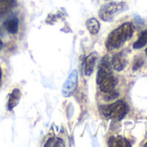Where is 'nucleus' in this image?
I'll use <instances>...</instances> for the list:
<instances>
[{"mask_svg": "<svg viewBox=\"0 0 147 147\" xmlns=\"http://www.w3.org/2000/svg\"><path fill=\"white\" fill-rule=\"evenodd\" d=\"M96 82L100 90L105 94L113 90L117 84L116 79L113 75L112 63L108 56H105L100 62Z\"/></svg>", "mask_w": 147, "mask_h": 147, "instance_id": "1", "label": "nucleus"}, {"mask_svg": "<svg viewBox=\"0 0 147 147\" xmlns=\"http://www.w3.org/2000/svg\"><path fill=\"white\" fill-rule=\"evenodd\" d=\"M134 26L131 23L127 22L121 24L108 35L106 41L107 49L112 51L122 47L124 43L132 36Z\"/></svg>", "mask_w": 147, "mask_h": 147, "instance_id": "2", "label": "nucleus"}, {"mask_svg": "<svg viewBox=\"0 0 147 147\" xmlns=\"http://www.w3.org/2000/svg\"><path fill=\"white\" fill-rule=\"evenodd\" d=\"M100 111L105 118L119 121L125 116L128 107L124 100H117L112 104L101 106Z\"/></svg>", "mask_w": 147, "mask_h": 147, "instance_id": "3", "label": "nucleus"}, {"mask_svg": "<svg viewBox=\"0 0 147 147\" xmlns=\"http://www.w3.org/2000/svg\"><path fill=\"white\" fill-rule=\"evenodd\" d=\"M127 9L126 4L123 2H111L103 5L99 11V17L101 20L105 22H111L113 18Z\"/></svg>", "mask_w": 147, "mask_h": 147, "instance_id": "4", "label": "nucleus"}, {"mask_svg": "<svg viewBox=\"0 0 147 147\" xmlns=\"http://www.w3.org/2000/svg\"><path fill=\"white\" fill-rule=\"evenodd\" d=\"M78 87V72L77 70H73L68 76L62 86V95L64 97H70L76 91Z\"/></svg>", "mask_w": 147, "mask_h": 147, "instance_id": "5", "label": "nucleus"}, {"mask_svg": "<svg viewBox=\"0 0 147 147\" xmlns=\"http://www.w3.org/2000/svg\"><path fill=\"white\" fill-rule=\"evenodd\" d=\"M97 57H98L97 54L95 52H93L84 59L83 68H84V74L87 76H89L93 74L94 67H95Z\"/></svg>", "mask_w": 147, "mask_h": 147, "instance_id": "6", "label": "nucleus"}, {"mask_svg": "<svg viewBox=\"0 0 147 147\" xmlns=\"http://www.w3.org/2000/svg\"><path fill=\"white\" fill-rule=\"evenodd\" d=\"M111 63H112V67H113V69H115L116 71H121L125 67L127 64V60L125 56L122 54V52H120V53L115 54L113 56Z\"/></svg>", "mask_w": 147, "mask_h": 147, "instance_id": "7", "label": "nucleus"}, {"mask_svg": "<svg viewBox=\"0 0 147 147\" xmlns=\"http://www.w3.org/2000/svg\"><path fill=\"white\" fill-rule=\"evenodd\" d=\"M21 97H22V93H21L20 89L14 88L12 90V92L9 95V100H8V104H7V110H9V111L13 110L18 105Z\"/></svg>", "mask_w": 147, "mask_h": 147, "instance_id": "8", "label": "nucleus"}, {"mask_svg": "<svg viewBox=\"0 0 147 147\" xmlns=\"http://www.w3.org/2000/svg\"><path fill=\"white\" fill-rule=\"evenodd\" d=\"M108 145L113 147H129L131 144L122 136H112L108 140Z\"/></svg>", "mask_w": 147, "mask_h": 147, "instance_id": "9", "label": "nucleus"}, {"mask_svg": "<svg viewBox=\"0 0 147 147\" xmlns=\"http://www.w3.org/2000/svg\"><path fill=\"white\" fill-rule=\"evenodd\" d=\"M18 25L19 21L18 18H12L11 19L6 20L4 23V26L6 29V30L11 34H17L18 31Z\"/></svg>", "mask_w": 147, "mask_h": 147, "instance_id": "10", "label": "nucleus"}, {"mask_svg": "<svg viewBox=\"0 0 147 147\" xmlns=\"http://www.w3.org/2000/svg\"><path fill=\"white\" fill-rule=\"evenodd\" d=\"M86 26L91 35L98 34V32L100 31V24L99 21L94 18L88 19L86 22Z\"/></svg>", "mask_w": 147, "mask_h": 147, "instance_id": "11", "label": "nucleus"}, {"mask_svg": "<svg viewBox=\"0 0 147 147\" xmlns=\"http://www.w3.org/2000/svg\"><path fill=\"white\" fill-rule=\"evenodd\" d=\"M146 44H147V30H144L140 34L138 40L134 42L133 48L135 49H139L144 47Z\"/></svg>", "mask_w": 147, "mask_h": 147, "instance_id": "12", "label": "nucleus"}, {"mask_svg": "<svg viewBox=\"0 0 147 147\" xmlns=\"http://www.w3.org/2000/svg\"><path fill=\"white\" fill-rule=\"evenodd\" d=\"M45 147H55V146H60V147H62V146H65V144H64V141L62 139H61L60 138H57V137H53V138H50L49 139H48V141L46 142V144H44Z\"/></svg>", "mask_w": 147, "mask_h": 147, "instance_id": "13", "label": "nucleus"}, {"mask_svg": "<svg viewBox=\"0 0 147 147\" xmlns=\"http://www.w3.org/2000/svg\"><path fill=\"white\" fill-rule=\"evenodd\" d=\"M107 94L105 95V97H104V99L107 100V101H111V100H115L116 98H118L119 97V93L117 92V91H114V90H112V91H110V92H108V93H106Z\"/></svg>", "mask_w": 147, "mask_h": 147, "instance_id": "14", "label": "nucleus"}, {"mask_svg": "<svg viewBox=\"0 0 147 147\" xmlns=\"http://www.w3.org/2000/svg\"><path fill=\"white\" fill-rule=\"evenodd\" d=\"M143 64H144V61H143L142 59H140V58H137V59H135L134 63H133V66H132V69H133V71H135V70L138 69V68L143 65Z\"/></svg>", "mask_w": 147, "mask_h": 147, "instance_id": "15", "label": "nucleus"}, {"mask_svg": "<svg viewBox=\"0 0 147 147\" xmlns=\"http://www.w3.org/2000/svg\"><path fill=\"white\" fill-rule=\"evenodd\" d=\"M2 85V68L0 67V88H1Z\"/></svg>", "mask_w": 147, "mask_h": 147, "instance_id": "16", "label": "nucleus"}, {"mask_svg": "<svg viewBox=\"0 0 147 147\" xmlns=\"http://www.w3.org/2000/svg\"><path fill=\"white\" fill-rule=\"evenodd\" d=\"M2 48H3V42H2L1 39H0V50L2 49Z\"/></svg>", "mask_w": 147, "mask_h": 147, "instance_id": "17", "label": "nucleus"}, {"mask_svg": "<svg viewBox=\"0 0 147 147\" xmlns=\"http://www.w3.org/2000/svg\"><path fill=\"white\" fill-rule=\"evenodd\" d=\"M145 54H146V55H147V48L145 49Z\"/></svg>", "mask_w": 147, "mask_h": 147, "instance_id": "18", "label": "nucleus"}, {"mask_svg": "<svg viewBox=\"0 0 147 147\" xmlns=\"http://www.w3.org/2000/svg\"><path fill=\"white\" fill-rule=\"evenodd\" d=\"M0 34H1V30H0Z\"/></svg>", "mask_w": 147, "mask_h": 147, "instance_id": "19", "label": "nucleus"}]
</instances>
